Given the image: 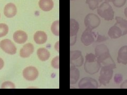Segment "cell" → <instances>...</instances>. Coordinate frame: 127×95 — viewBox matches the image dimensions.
Here are the masks:
<instances>
[{
    "label": "cell",
    "instance_id": "cell-1",
    "mask_svg": "<svg viewBox=\"0 0 127 95\" xmlns=\"http://www.w3.org/2000/svg\"><path fill=\"white\" fill-rule=\"evenodd\" d=\"M95 55L101 65L110 66L113 69L116 68V65L110 55L108 48L105 45H99L95 47Z\"/></svg>",
    "mask_w": 127,
    "mask_h": 95
},
{
    "label": "cell",
    "instance_id": "cell-2",
    "mask_svg": "<svg viewBox=\"0 0 127 95\" xmlns=\"http://www.w3.org/2000/svg\"><path fill=\"white\" fill-rule=\"evenodd\" d=\"M101 67L95 54L91 53H87L84 62V70L85 72L90 74H95L98 72Z\"/></svg>",
    "mask_w": 127,
    "mask_h": 95
},
{
    "label": "cell",
    "instance_id": "cell-3",
    "mask_svg": "<svg viewBox=\"0 0 127 95\" xmlns=\"http://www.w3.org/2000/svg\"><path fill=\"white\" fill-rule=\"evenodd\" d=\"M97 12L99 16L106 21H111L114 19V12L112 6L108 2L102 3L97 8Z\"/></svg>",
    "mask_w": 127,
    "mask_h": 95
},
{
    "label": "cell",
    "instance_id": "cell-4",
    "mask_svg": "<svg viewBox=\"0 0 127 95\" xmlns=\"http://www.w3.org/2000/svg\"><path fill=\"white\" fill-rule=\"evenodd\" d=\"M113 69L110 66H102L100 70V77L98 78L99 82L103 86H106L110 82L112 79Z\"/></svg>",
    "mask_w": 127,
    "mask_h": 95
},
{
    "label": "cell",
    "instance_id": "cell-5",
    "mask_svg": "<svg viewBox=\"0 0 127 95\" xmlns=\"http://www.w3.org/2000/svg\"><path fill=\"white\" fill-rule=\"evenodd\" d=\"M101 20L97 15L94 13H89L84 19V25L86 29L93 30L99 26Z\"/></svg>",
    "mask_w": 127,
    "mask_h": 95
},
{
    "label": "cell",
    "instance_id": "cell-6",
    "mask_svg": "<svg viewBox=\"0 0 127 95\" xmlns=\"http://www.w3.org/2000/svg\"><path fill=\"white\" fill-rule=\"evenodd\" d=\"M84 63V58L79 50H74L70 52V65L75 67H81Z\"/></svg>",
    "mask_w": 127,
    "mask_h": 95
},
{
    "label": "cell",
    "instance_id": "cell-7",
    "mask_svg": "<svg viewBox=\"0 0 127 95\" xmlns=\"http://www.w3.org/2000/svg\"><path fill=\"white\" fill-rule=\"evenodd\" d=\"M98 86L97 81L95 79L88 77L83 78L78 83V87L81 89H96Z\"/></svg>",
    "mask_w": 127,
    "mask_h": 95
},
{
    "label": "cell",
    "instance_id": "cell-8",
    "mask_svg": "<svg viewBox=\"0 0 127 95\" xmlns=\"http://www.w3.org/2000/svg\"><path fill=\"white\" fill-rule=\"evenodd\" d=\"M2 50L7 54L13 55L17 52V48L14 43L9 39H4L0 42Z\"/></svg>",
    "mask_w": 127,
    "mask_h": 95
},
{
    "label": "cell",
    "instance_id": "cell-9",
    "mask_svg": "<svg viewBox=\"0 0 127 95\" xmlns=\"http://www.w3.org/2000/svg\"><path fill=\"white\" fill-rule=\"evenodd\" d=\"M23 76L27 80L33 81L38 78L39 72L37 69L34 67H28L23 70Z\"/></svg>",
    "mask_w": 127,
    "mask_h": 95
},
{
    "label": "cell",
    "instance_id": "cell-10",
    "mask_svg": "<svg viewBox=\"0 0 127 95\" xmlns=\"http://www.w3.org/2000/svg\"><path fill=\"white\" fill-rule=\"evenodd\" d=\"M95 35L92 30L86 29L81 36V41L85 46H89L94 42Z\"/></svg>",
    "mask_w": 127,
    "mask_h": 95
},
{
    "label": "cell",
    "instance_id": "cell-11",
    "mask_svg": "<svg viewBox=\"0 0 127 95\" xmlns=\"http://www.w3.org/2000/svg\"><path fill=\"white\" fill-rule=\"evenodd\" d=\"M34 51V47L31 43H27L24 45L20 51V55L21 58H27L29 57Z\"/></svg>",
    "mask_w": 127,
    "mask_h": 95
},
{
    "label": "cell",
    "instance_id": "cell-12",
    "mask_svg": "<svg viewBox=\"0 0 127 95\" xmlns=\"http://www.w3.org/2000/svg\"><path fill=\"white\" fill-rule=\"evenodd\" d=\"M17 13V7L13 3H8L4 9V14L6 17L11 18L14 17Z\"/></svg>",
    "mask_w": 127,
    "mask_h": 95
},
{
    "label": "cell",
    "instance_id": "cell-13",
    "mask_svg": "<svg viewBox=\"0 0 127 95\" xmlns=\"http://www.w3.org/2000/svg\"><path fill=\"white\" fill-rule=\"evenodd\" d=\"M117 61L124 65H127V46L122 47L118 53Z\"/></svg>",
    "mask_w": 127,
    "mask_h": 95
},
{
    "label": "cell",
    "instance_id": "cell-14",
    "mask_svg": "<svg viewBox=\"0 0 127 95\" xmlns=\"http://www.w3.org/2000/svg\"><path fill=\"white\" fill-rule=\"evenodd\" d=\"M28 39V35L25 31L18 30L15 31L13 34L14 41L18 44L25 43Z\"/></svg>",
    "mask_w": 127,
    "mask_h": 95
},
{
    "label": "cell",
    "instance_id": "cell-15",
    "mask_svg": "<svg viewBox=\"0 0 127 95\" xmlns=\"http://www.w3.org/2000/svg\"><path fill=\"white\" fill-rule=\"evenodd\" d=\"M33 39L37 44H44L47 40V35L44 31H38L35 33Z\"/></svg>",
    "mask_w": 127,
    "mask_h": 95
},
{
    "label": "cell",
    "instance_id": "cell-16",
    "mask_svg": "<svg viewBox=\"0 0 127 95\" xmlns=\"http://www.w3.org/2000/svg\"><path fill=\"white\" fill-rule=\"evenodd\" d=\"M108 35L109 37L112 39H118L123 36L122 30L119 28V27L115 24L109 29Z\"/></svg>",
    "mask_w": 127,
    "mask_h": 95
},
{
    "label": "cell",
    "instance_id": "cell-17",
    "mask_svg": "<svg viewBox=\"0 0 127 95\" xmlns=\"http://www.w3.org/2000/svg\"><path fill=\"white\" fill-rule=\"evenodd\" d=\"M80 76V72L76 67L70 66V85L75 84L78 80Z\"/></svg>",
    "mask_w": 127,
    "mask_h": 95
},
{
    "label": "cell",
    "instance_id": "cell-18",
    "mask_svg": "<svg viewBox=\"0 0 127 95\" xmlns=\"http://www.w3.org/2000/svg\"><path fill=\"white\" fill-rule=\"evenodd\" d=\"M54 2L53 0H40L39 6L40 9L43 11H49L54 7Z\"/></svg>",
    "mask_w": 127,
    "mask_h": 95
},
{
    "label": "cell",
    "instance_id": "cell-19",
    "mask_svg": "<svg viewBox=\"0 0 127 95\" xmlns=\"http://www.w3.org/2000/svg\"><path fill=\"white\" fill-rule=\"evenodd\" d=\"M115 19L117 21L115 25L119 27L122 31L123 35L127 34V20L120 17H116Z\"/></svg>",
    "mask_w": 127,
    "mask_h": 95
},
{
    "label": "cell",
    "instance_id": "cell-20",
    "mask_svg": "<svg viewBox=\"0 0 127 95\" xmlns=\"http://www.w3.org/2000/svg\"><path fill=\"white\" fill-rule=\"evenodd\" d=\"M37 54L38 58L42 61L48 60L50 56L49 51L45 48H39L37 50Z\"/></svg>",
    "mask_w": 127,
    "mask_h": 95
},
{
    "label": "cell",
    "instance_id": "cell-21",
    "mask_svg": "<svg viewBox=\"0 0 127 95\" xmlns=\"http://www.w3.org/2000/svg\"><path fill=\"white\" fill-rule=\"evenodd\" d=\"M79 29L78 22L73 19H70V37L77 36Z\"/></svg>",
    "mask_w": 127,
    "mask_h": 95
},
{
    "label": "cell",
    "instance_id": "cell-22",
    "mask_svg": "<svg viewBox=\"0 0 127 95\" xmlns=\"http://www.w3.org/2000/svg\"><path fill=\"white\" fill-rule=\"evenodd\" d=\"M51 31L56 36H59V21H54L51 26Z\"/></svg>",
    "mask_w": 127,
    "mask_h": 95
},
{
    "label": "cell",
    "instance_id": "cell-23",
    "mask_svg": "<svg viewBox=\"0 0 127 95\" xmlns=\"http://www.w3.org/2000/svg\"><path fill=\"white\" fill-rule=\"evenodd\" d=\"M86 3L89 5V9L91 10H94L98 7L99 2L97 0H86Z\"/></svg>",
    "mask_w": 127,
    "mask_h": 95
},
{
    "label": "cell",
    "instance_id": "cell-24",
    "mask_svg": "<svg viewBox=\"0 0 127 95\" xmlns=\"http://www.w3.org/2000/svg\"><path fill=\"white\" fill-rule=\"evenodd\" d=\"M9 32V27L4 23L0 24V38L5 36Z\"/></svg>",
    "mask_w": 127,
    "mask_h": 95
},
{
    "label": "cell",
    "instance_id": "cell-25",
    "mask_svg": "<svg viewBox=\"0 0 127 95\" xmlns=\"http://www.w3.org/2000/svg\"><path fill=\"white\" fill-rule=\"evenodd\" d=\"M127 2V0H112V3L114 6L120 8L124 6Z\"/></svg>",
    "mask_w": 127,
    "mask_h": 95
},
{
    "label": "cell",
    "instance_id": "cell-26",
    "mask_svg": "<svg viewBox=\"0 0 127 95\" xmlns=\"http://www.w3.org/2000/svg\"><path fill=\"white\" fill-rule=\"evenodd\" d=\"M51 66L55 69L59 68V57L57 56L53 58L51 61Z\"/></svg>",
    "mask_w": 127,
    "mask_h": 95
},
{
    "label": "cell",
    "instance_id": "cell-27",
    "mask_svg": "<svg viewBox=\"0 0 127 95\" xmlns=\"http://www.w3.org/2000/svg\"><path fill=\"white\" fill-rule=\"evenodd\" d=\"M15 85L13 82L11 81H5L3 82L2 86L1 88H12V89H14L15 88Z\"/></svg>",
    "mask_w": 127,
    "mask_h": 95
},
{
    "label": "cell",
    "instance_id": "cell-28",
    "mask_svg": "<svg viewBox=\"0 0 127 95\" xmlns=\"http://www.w3.org/2000/svg\"><path fill=\"white\" fill-rule=\"evenodd\" d=\"M123 79V77L121 74H119L117 73L114 77V81L115 82V83L117 84H119L122 81Z\"/></svg>",
    "mask_w": 127,
    "mask_h": 95
},
{
    "label": "cell",
    "instance_id": "cell-29",
    "mask_svg": "<svg viewBox=\"0 0 127 95\" xmlns=\"http://www.w3.org/2000/svg\"><path fill=\"white\" fill-rule=\"evenodd\" d=\"M108 40V38L106 37L104 35H102L101 34H98L97 39H96V41L97 42H104Z\"/></svg>",
    "mask_w": 127,
    "mask_h": 95
},
{
    "label": "cell",
    "instance_id": "cell-30",
    "mask_svg": "<svg viewBox=\"0 0 127 95\" xmlns=\"http://www.w3.org/2000/svg\"><path fill=\"white\" fill-rule=\"evenodd\" d=\"M77 36L70 37V46H73L75 45V43L76 42Z\"/></svg>",
    "mask_w": 127,
    "mask_h": 95
},
{
    "label": "cell",
    "instance_id": "cell-31",
    "mask_svg": "<svg viewBox=\"0 0 127 95\" xmlns=\"http://www.w3.org/2000/svg\"><path fill=\"white\" fill-rule=\"evenodd\" d=\"M121 89H127V80L124 81L120 86Z\"/></svg>",
    "mask_w": 127,
    "mask_h": 95
},
{
    "label": "cell",
    "instance_id": "cell-32",
    "mask_svg": "<svg viewBox=\"0 0 127 95\" xmlns=\"http://www.w3.org/2000/svg\"><path fill=\"white\" fill-rule=\"evenodd\" d=\"M55 49L57 51V52H59V41L55 43Z\"/></svg>",
    "mask_w": 127,
    "mask_h": 95
},
{
    "label": "cell",
    "instance_id": "cell-33",
    "mask_svg": "<svg viewBox=\"0 0 127 95\" xmlns=\"http://www.w3.org/2000/svg\"><path fill=\"white\" fill-rule=\"evenodd\" d=\"M4 65V62L3 60L1 58H0V70H1L3 68Z\"/></svg>",
    "mask_w": 127,
    "mask_h": 95
},
{
    "label": "cell",
    "instance_id": "cell-34",
    "mask_svg": "<svg viewBox=\"0 0 127 95\" xmlns=\"http://www.w3.org/2000/svg\"><path fill=\"white\" fill-rule=\"evenodd\" d=\"M124 13H125V15L126 17V18H127V7L125 8V11H124Z\"/></svg>",
    "mask_w": 127,
    "mask_h": 95
},
{
    "label": "cell",
    "instance_id": "cell-35",
    "mask_svg": "<svg viewBox=\"0 0 127 95\" xmlns=\"http://www.w3.org/2000/svg\"><path fill=\"white\" fill-rule=\"evenodd\" d=\"M104 1H105V2H108V3H110V2H112V0H104Z\"/></svg>",
    "mask_w": 127,
    "mask_h": 95
},
{
    "label": "cell",
    "instance_id": "cell-36",
    "mask_svg": "<svg viewBox=\"0 0 127 95\" xmlns=\"http://www.w3.org/2000/svg\"><path fill=\"white\" fill-rule=\"evenodd\" d=\"M97 1L99 3H100V2H102L103 1V0H97Z\"/></svg>",
    "mask_w": 127,
    "mask_h": 95
},
{
    "label": "cell",
    "instance_id": "cell-37",
    "mask_svg": "<svg viewBox=\"0 0 127 95\" xmlns=\"http://www.w3.org/2000/svg\"><path fill=\"white\" fill-rule=\"evenodd\" d=\"M70 1H75V0H70Z\"/></svg>",
    "mask_w": 127,
    "mask_h": 95
},
{
    "label": "cell",
    "instance_id": "cell-38",
    "mask_svg": "<svg viewBox=\"0 0 127 95\" xmlns=\"http://www.w3.org/2000/svg\"><path fill=\"white\" fill-rule=\"evenodd\" d=\"M0 18H1V14H0Z\"/></svg>",
    "mask_w": 127,
    "mask_h": 95
}]
</instances>
